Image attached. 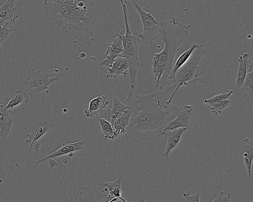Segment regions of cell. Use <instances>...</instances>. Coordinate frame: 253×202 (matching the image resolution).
Segmentation results:
<instances>
[{
  "label": "cell",
  "mask_w": 253,
  "mask_h": 202,
  "mask_svg": "<svg viewBox=\"0 0 253 202\" xmlns=\"http://www.w3.org/2000/svg\"><path fill=\"white\" fill-rule=\"evenodd\" d=\"M149 94L134 95L129 103L131 113L125 137L132 136L145 140H153L159 137L169 122L175 116L177 107L163 105L160 96L163 89Z\"/></svg>",
  "instance_id": "cell-1"
},
{
  "label": "cell",
  "mask_w": 253,
  "mask_h": 202,
  "mask_svg": "<svg viewBox=\"0 0 253 202\" xmlns=\"http://www.w3.org/2000/svg\"><path fill=\"white\" fill-rule=\"evenodd\" d=\"M191 26V24H184L173 16L164 21L159 38L164 42V47L162 51L154 55L152 60L155 88L159 87V89H162L165 87L172 68L175 54Z\"/></svg>",
  "instance_id": "cell-2"
},
{
  "label": "cell",
  "mask_w": 253,
  "mask_h": 202,
  "mask_svg": "<svg viewBox=\"0 0 253 202\" xmlns=\"http://www.w3.org/2000/svg\"><path fill=\"white\" fill-rule=\"evenodd\" d=\"M77 0H45L44 8L48 18L58 25H61L65 32L75 29L87 33L95 20L87 16V6L77 5Z\"/></svg>",
  "instance_id": "cell-3"
},
{
  "label": "cell",
  "mask_w": 253,
  "mask_h": 202,
  "mask_svg": "<svg viewBox=\"0 0 253 202\" xmlns=\"http://www.w3.org/2000/svg\"><path fill=\"white\" fill-rule=\"evenodd\" d=\"M127 0H120L124 18L125 31L122 34L123 51L120 54L125 57L129 63V90L125 100L126 103L131 101L134 95L136 86V72L138 69L142 64L139 62L137 53L138 43L140 42L139 39V34L137 32L131 33L127 17Z\"/></svg>",
  "instance_id": "cell-4"
},
{
  "label": "cell",
  "mask_w": 253,
  "mask_h": 202,
  "mask_svg": "<svg viewBox=\"0 0 253 202\" xmlns=\"http://www.w3.org/2000/svg\"><path fill=\"white\" fill-rule=\"evenodd\" d=\"M205 53L203 44L195 49L192 58L187 62L180 72H177L173 82L175 89L169 99L166 101V104L169 106L175 94L182 86H186L189 83L196 81L207 82L208 79L203 78L202 71L199 70V62Z\"/></svg>",
  "instance_id": "cell-5"
},
{
  "label": "cell",
  "mask_w": 253,
  "mask_h": 202,
  "mask_svg": "<svg viewBox=\"0 0 253 202\" xmlns=\"http://www.w3.org/2000/svg\"><path fill=\"white\" fill-rule=\"evenodd\" d=\"M131 1L138 11L142 22L143 31L139 34V40L152 44L155 40L159 38L164 21L158 22L155 19L150 13L148 4H147L146 11L136 0Z\"/></svg>",
  "instance_id": "cell-6"
},
{
  "label": "cell",
  "mask_w": 253,
  "mask_h": 202,
  "mask_svg": "<svg viewBox=\"0 0 253 202\" xmlns=\"http://www.w3.org/2000/svg\"><path fill=\"white\" fill-rule=\"evenodd\" d=\"M26 76L23 79V84L27 90L40 93L48 88L52 82L60 79L58 72L43 73L41 69L36 70L30 64L26 71Z\"/></svg>",
  "instance_id": "cell-7"
},
{
  "label": "cell",
  "mask_w": 253,
  "mask_h": 202,
  "mask_svg": "<svg viewBox=\"0 0 253 202\" xmlns=\"http://www.w3.org/2000/svg\"><path fill=\"white\" fill-rule=\"evenodd\" d=\"M113 198L93 188L81 186L73 192L67 202H108Z\"/></svg>",
  "instance_id": "cell-8"
},
{
  "label": "cell",
  "mask_w": 253,
  "mask_h": 202,
  "mask_svg": "<svg viewBox=\"0 0 253 202\" xmlns=\"http://www.w3.org/2000/svg\"><path fill=\"white\" fill-rule=\"evenodd\" d=\"M193 109L191 104L181 106L177 111L176 117L169 122L160 133L159 136L165 135L167 131H172L178 128L187 129L189 118L192 115Z\"/></svg>",
  "instance_id": "cell-9"
},
{
  "label": "cell",
  "mask_w": 253,
  "mask_h": 202,
  "mask_svg": "<svg viewBox=\"0 0 253 202\" xmlns=\"http://www.w3.org/2000/svg\"><path fill=\"white\" fill-rule=\"evenodd\" d=\"M124 29L117 34L116 37H112L113 41L105 51L106 59L101 61L98 65L106 66L107 68L111 67L116 58L123 51L122 34Z\"/></svg>",
  "instance_id": "cell-10"
},
{
  "label": "cell",
  "mask_w": 253,
  "mask_h": 202,
  "mask_svg": "<svg viewBox=\"0 0 253 202\" xmlns=\"http://www.w3.org/2000/svg\"><path fill=\"white\" fill-rule=\"evenodd\" d=\"M52 124L49 121H33L31 126V132L26 134L28 138L25 141L26 143H30L29 153H31L32 146L39 139L52 128Z\"/></svg>",
  "instance_id": "cell-11"
},
{
  "label": "cell",
  "mask_w": 253,
  "mask_h": 202,
  "mask_svg": "<svg viewBox=\"0 0 253 202\" xmlns=\"http://www.w3.org/2000/svg\"><path fill=\"white\" fill-rule=\"evenodd\" d=\"M107 69L108 73L105 77L106 79L109 77L116 78L120 75H123L126 78L129 74V63L125 57L119 55Z\"/></svg>",
  "instance_id": "cell-12"
},
{
  "label": "cell",
  "mask_w": 253,
  "mask_h": 202,
  "mask_svg": "<svg viewBox=\"0 0 253 202\" xmlns=\"http://www.w3.org/2000/svg\"><path fill=\"white\" fill-rule=\"evenodd\" d=\"M109 98L107 96H98L92 99L87 109L84 110L86 117L89 118L101 114L109 103Z\"/></svg>",
  "instance_id": "cell-13"
},
{
  "label": "cell",
  "mask_w": 253,
  "mask_h": 202,
  "mask_svg": "<svg viewBox=\"0 0 253 202\" xmlns=\"http://www.w3.org/2000/svg\"><path fill=\"white\" fill-rule=\"evenodd\" d=\"M85 140H81L74 143H63L59 149L54 152L37 160L36 161V163L39 164L45 161L48 158H52L53 157L68 154L74 151L82 149L84 148L83 144Z\"/></svg>",
  "instance_id": "cell-14"
},
{
  "label": "cell",
  "mask_w": 253,
  "mask_h": 202,
  "mask_svg": "<svg viewBox=\"0 0 253 202\" xmlns=\"http://www.w3.org/2000/svg\"><path fill=\"white\" fill-rule=\"evenodd\" d=\"M200 44L194 42L190 47L183 52L177 59L174 66L172 67L169 79L174 80L177 72L182 66L188 62L194 50L197 48Z\"/></svg>",
  "instance_id": "cell-15"
},
{
  "label": "cell",
  "mask_w": 253,
  "mask_h": 202,
  "mask_svg": "<svg viewBox=\"0 0 253 202\" xmlns=\"http://www.w3.org/2000/svg\"><path fill=\"white\" fill-rule=\"evenodd\" d=\"M186 130V128H178L169 131L166 147L161 157L168 158L169 152L178 145L182 133Z\"/></svg>",
  "instance_id": "cell-16"
},
{
  "label": "cell",
  "mask_w": 253,
  "mask_h": 202,
  "mask_svg": "<svg viewBox=\"0 0 253 202\" xmlns=\"http://www.w3.org/2000/svg\"><path fill=\"white\" fill-rule=\"evenodd\" d=\"M18 17L16 7L14 5V0H6L0 6V21L10 20L14 22Z\"/></svg>",
  "instance_id": "cell-17"
},
{
  "label": "cell",
  "mask_w": 253,
  "mask_h": 202,
  "mask_svg": "<svg viewBox=\"0 0 253 202\" xmlns=\"http://www.w3.org/2000/svg\"><path fill=\"white\" fill-rule=\"evenodd\" d=\"M10 109H0V137L1 141H5L10 130L12 119L9 114Z\"/></svg>",
  "instance_id": "cell-18"
},
{
  "label": "cell",
  "mask_w": 253,
  "mask_h": 202,
  "mask_svg": "<svg viewBox=\"0 0 253 202\" xmlns=\"http://www.w3.org/2000/svg\"><path fill=\"white\" fill-rule=\"evenodd\" d=\"M241 149L247 169L248 176L250 178L252 176L251 167L253 160V143L248 137L243 139Z\"/></svg>",
  "instance_id": "cell-19"
},
{
  "label": "cell",
  "mask_w": 253,
  "mask_h": 202,
  "mask_svg": "<svg viewBox=\"0 0 253 202\" xmlns=\"http://www.w3.org/2000/svg\"><path fill=\"white\" fill-rule=\"evenodd\" d=\"M249 56L250 55L248 53L244 52L242 55H240L238 59L239 67L236 81V86L238 88L242 86L244 82L249 61Z\"/></svg>",
  "instance_id": "cell-20"
},
{
  "label": "cell",
  "mask_w": 253,
  "mask_h": 202,
  "mask_svg": "<svg viewBox=\"0 0 253 202\" xmlns=\"http://www.w3.org/2000/svg\"><path fill=\"white\" fill-rule=\"evenodd\" d=\"M129 107L121 101L116 97H114L112 108L107 109V115L111 118V124L113 127L116 120Z\"/></svg>",
  "instance_id": "cell-21"
},
{
  "label": "cell",
  "mask_w": 253,
  "mask_h": 202,
  "mask_svg": "<svg viewBox=\"0 0 253 202\" xmlns=\"http://www.w3.org/2000/svg\"><path fill=\"white\" fill-rule=\"evenodd\" d=\"M131 113V108L130 106L115 121L113 128L116 135L120 134H126Z\"/></svg>",
  "instance_id": "cell-22"
},
{
  "label": "cell",
  "mask_w": 253,
  "mask_h": 202,
  "mask_svg": "<svg viewBox=\"0 0 253 202\" xmlns=\"http://www.w3.org/2000/svg\"><path fill=\"white\" fill-rule=\"evenodd\" d=\"M251 45L253 48V57L249 61L247 74L242 88L243 91L253 101V41Z\"/></svg>",
  "instance_id": "cell-23"
},
{
  "label": "cell",
  "mask_w": 253,
  "mask_h": 202,
  "mask_svg": "<svg viewBox=\"0 0 253 202\" xmlns=\"http://www.w3.org/2000/svg\"><path fill=\"white\" fill-rule=\"evenodd\" d=\"M29 101L28 95L21 89H17L13 95L11 99L8 101V102L6 106L3 109L4 110L10 109L19 104L27 102Z\"/></svg>",
  "instance_id": "cell-24"
},
{
  "label": "cell",
  "mask_w": 253,
  "mask_h": 202,
  "mask_svg": "<svg viewBox=\"0 0 253 202\" xmlns=\"http://www.w3.org/2000/svg\"><path fill=\"white\" fill-rule=\"evenodd\" d=\"M98 120L100 124L102 131L104 135V139H113L117 136L115 130L111 124L106 119L102 117H98Z\"/></svg>",
  "instance_id": "cell-25"
},
{
  "label": "cell",
  "mask_w": 253,
  "mask_h": 202,
  "mask_svg": "<svg viewBox=\"0 0 253 202\" xmlns=\"http://www.w3.org/2000/svg\"><path fill=\"white\" fill-rule=\"evenodd\" d=\"M233 93V91L230 89L228 92H223L222 93L216 94L209 99L205 98L203 102L206 104H209L211 106L217 101L228 99V98Z\"/></svg>",
  "instance_id": "cell-26"
},
{
  "label": "cell",
  "mask_w": 253,
  "mask_h": 202,
  "mask_svg": "<svg viewBox=\"0 0 253 202\" xmlns=\"http://www.w3.org/2000/svg\"><path fill=\"white\" fill-rule=\"evenodd\" d=\"M230 102L228 99L221 100L213 103L210 109L213 115L216 116L220 114L224 108L228 106Z\"/></svg>",
  "instance_id": "cell-27"
},
{
  "label": "cell",
  "mask_w": 253,
  "mask_h": 202,
  "mask_svg": "<svg viewBox=\"0 0 253 202\" xmlns=\"http://www.w3.org/2000/svg\"><path fill=\"white\" fill-rule=\"evenodd\" d=\"M121 175H120L115 181L111 182L99 181L98 183L99 185L105 187V191L108 190L109 193H111L115 189L121 188Z\"/></svg>",
  "instance_id": "cell-28"
},
{
  "label": "cell",
  "mask_w": 253,
  "mask_h": 202,
  "mask_svg": "<svg viewBox=\"0 0 253 202\" xmlns=\"http://www.w3.org/2000/svg\"><path fill=\"white\" fill-rule=\"evenodd\" d=\"M8 22L7 21H0V42L6 40L9 33L12 31V29H9L7 27Z\"/></svg>",
  "instance_id": "cell-29"
},
{
  "label": "cell",
  "mask_w": 253,
  "mask_h": 202,
  "mask_svg": "<svg viewBox=\"0 0 253 202\" xmlns=\"http://www.w3.org/2000/svg\"><path fill=\"white\" fill-rule=\"evenodd\" d=\"M182 195L185 198L186 202H199L200 190H197L192 195H190L189 191H184L182 193Z\"/></svg>",
  "instance_id": "cell-30"
},
{
  "label": "cell",
  "mask_w": 253,
  "mask_h": 202,
  "mask_svg": "<svg viewBox=\"0 0 253 202\" xmlns=\"http://www.w3.org/2000/svg\"><path fill=\"white\" fill-rule=\"evenodd\" d=\"M231 193L228 192L226 195L222 191H219L218 195L211 202H227L230 198Z\"/></svg>",
  "instance_id": "cell-31"
},
{
  "label": "cell",
  "mask_w": 253,
  "mask_h": 202,
  "mask_svg": "<svg viewBox=\"0 0 253 202\" xmlns=\"http://www.w3.org/2000/svg\"><path fill=\"white\" fill-rule=\"evenodd\" d=\"M48 160L49 163V165L50 167H53L56 166L58 165V163H57L54 160H53L52 158H48Z\"/></svg>",
  "instance_id": "cell-32"
},
{
  "label": "cell",
  "mask_w": 253,
  "mask_h": 202,
  "mask_svg": "<svg viewBox=\"0 0 253 202\" xmlns=\"http://www.w3.org/2000/svg\"><path fill=\"white\" fill-rule=\"evenodd\" d=\"M142 202H146L144 201V197H143V196H142Z\"/></svg>",
  "instance_id": "cell-33"
}]
</instances>
